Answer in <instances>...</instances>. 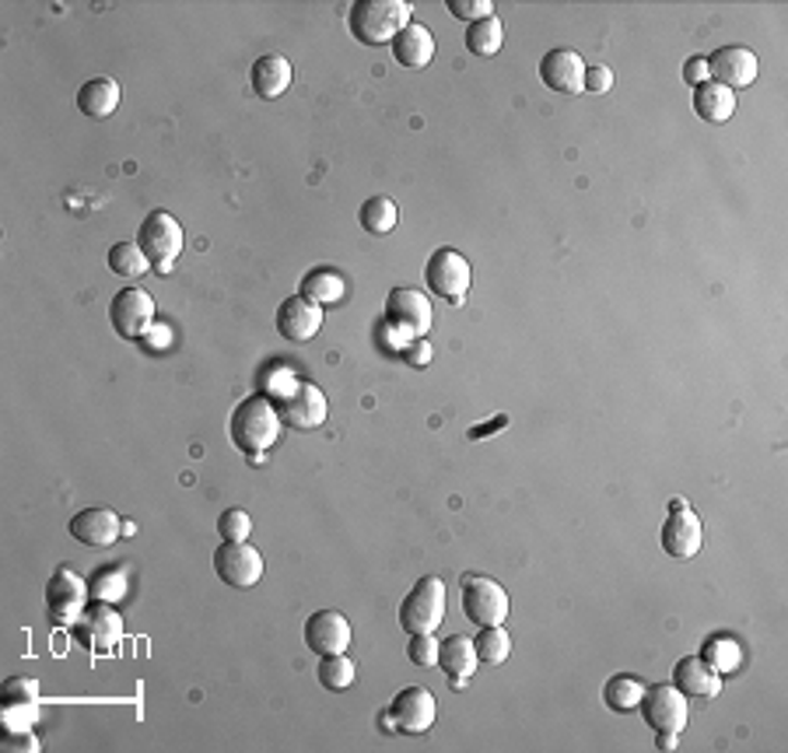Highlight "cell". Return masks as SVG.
Returning a JSON list of instances; mask_svg holds the SVG:
<instances>
[{
    "label": "cell",
    "mask_w": 788,
    "mask_h": 753,
    "mask_svg": "<svg viewBox=\"0 0 788 753\" xmlns=\"http://www.w3.org/2000/svg\"><path fill=\"white\" fill-rule=\"evenodd\" d=\"M350 638H355V634H350V624L341 610H320L306 621V645L320 659L323 656H344V652L350 648Z\"/></svg>",
    "instance_id": "9a60e30c"
},
{
    "label": "cell",
    "mask_w": 788,
    "mask_h": 753,
    "mask_svg": "<svg viewBox=\"0 0 788 753\" xmlns=\"http://www.w3.org/2000/svg\"><path fill=\"white\" fill-rule=\"evenodd\" d=\"M501 43H505V25L494 14V19H483V22H474L466 28V49L474 57H494Z\"/></svg>",
    "instance_id": "f546056e"
},
{
    "label": "cell",
    "mask_w": 788,
    "mask_h": 753,
    "mask_svg": "<svg viewBox=\"0 0 788 753\" xmlns=\"http://www.w3.org/2000/svg\"><path fill=\"white\" fill-rule=\"evenodd\" d=\"M673 688L683 697H715L723 691V673H715L701 656H686L673 666Z\"/></svg>",
    "instance_id": "ffe728a7"
},
{
    "label": "cell",
    "mask_w": 788,
    "mask_h": 753,
    "mask_svg": "<svg viewBox=\"0 0 788 753\" xmlns=\"http://www.w3.org/2000/svg\"><path fill=\"white\" fill-rule=\"evenodd\" d=\"M683 81L691 88H697V85H704V81H712V74H708V57H691L683 63Z\"/></svg>",
    "instance_id": "7bdbcfd3"
},
{
    "label": "cell",
    "mask_w": 788,
    "mask_h": 753,
    "mask_svg": "<svg viewBox=\"0 0 788 753\" xmlns=\"http://www.w3.org/2000/svg\"><path fill=\"white\" fill-rule=\"evenodd\" d=\"M85 624H88V642L95 652H112L123 634V621L112 602H92L85 610Z\"/></svg>",
    "instance_id": "d4e9b609"
},
{
    "label": "cell",
    "mask_w": 788,
    "mask_h": 753,
    "mask_svg": "<svg viewBox=\"0 0 788 753\" xmlns=\"http://www.w3.org/2000/svg\"><path fill=\"white\" fill-rule=\"evenodd\" d=\"M638 708H642V718L656 732H683L686 718H691L686 697L673 688V683H652V688H645Z\"/></svg>",
    "instance_id": "30bf717a"
},
{
    "label": "cell",
    "mask_w": 788,
    "mask_h": 753,
    "mask_svg": "<svg viewBox=\"0 0 788 753\" xmlns=\"http://www.w3.org/2000/svg\"><path fill=\"white\" fill-rule=\"evenodd\" d=\"M656 746L659 750H677L680 746V732H656Z\"/></svg>",
    "instance_id": "bcb514c9"
},
{
    "label": "cell",
    "mask_w": 788,
    "mask_h": 753,
    "mask_svg": "<svg viewBox=\"0 0 788 753\" xmlns=\"http://www.w3.org/2000/svg\"><path fill=\"white\" fill-rule=\"evenodd\" d=\"M109 323L123 340H144L155 326V298L144 288H123L109 301Z\"/></svg>",
    "instance_id": "9c48e42d"
},
{
    "label": "cell",
    "mask_w": 788,
    "mask_h": 753,
    "mask_svg": "<svg viewBox=\"0 0 788 753\" xmlns=\"http://www.w3.org/2000/svg\"><path fill=\"white\" fill-rule=\"evenodd\" d=\"M704 547V523L691 509H669V518L662 523V550L677 561H691Z\"/></svg>",
    "instance_id": "2e32d148"
},
{
    "label": "cell",
    "mask_w": 788,
    "mask_h": 753,
    "mask_svg": "<svg viewBox=\"0 0 788 753\" xmlns=\"http://www.w3.org/2000/svg\"><path fill=\"white\" fill-rule=\"evenodd\" d=\"M449 14L452 19H463V22H483V19H494V4L491 0H449Z\"/></svg>",
    "instance_id": "f35d334b"
},
{
    "label": "cell",
    "mask_w": 788,
    "mask_h": 753,
    "mask_svg": "<svg viewBox=\"0 0 788 753\" xmlns=\"http://www.w3.org/2000/svg\"><path fill=\"white\" fill-rule=\"evenodd\" d=\"M109 271L127 277V280H138L151 271V263H147L144 249L138 242H116L109 249Z\"/></svg>",
    "instance_id": "1f68e13d"
},
{
    "label": "cell",
    "mask_w": 788,
    "mask_h": 753,
    "mask_svg": "<svg viewBox=\"0 0 788 753\" xmlns=\"http://www.w3.org/2000/svg\"><path fill=\"white\" fill-rule=\"evenodd\" d=\"M477 659L480 662H488V666H501L509 656H512V638H509V631L494 624V628H480L477 631Z\"/></svg>",
    "instance_id": "d6a6232c"
},
{
    "label": "cell",
    "mask_w": 788,
    "mask_h": 753,
    "mask_svg": "<svg viewBox=\"0 0 788 753\" xmlns=\"http://www.w3.org/2000/svg\"><path fill=\"white\" fill-rule=\"evenodd\" d=\"M138 246L144 249V256L151 263L155 274H169L176 260L182 256V246H187V236H182V225L169 211H151L141 228H138Z\"/></svg>",
    "instance_id": "277c9868"
},
{
    "label": "cell",
    "mask_w": 788,
    "mask_h": 753,
    "mask_svg": "<svg viewBox=\"0 0 788 753\" xmlns=\"http://www.w3.org/2000/svg\"><path fill=\"white\" fill-rule=\"evenodd\" d=\"M694 112H697V120L712 123V127L729 123L736 112V92L718 85V81H704V85L694 88Z\"/></svg>",
    "instance_id": "7402d4cb"
},
{
    "label": "cell",
    "mask_w": 788,
    "mask_h": 753,
    "mask_svg": "<svg viewBox=\"0 0 788 753\" xmlns=\"http://www.w3.org/2000/svg\"><path fill=\"white\" fill-rule=\"evenodd\" d=\"M642 694H645V683L631 673H617L607 680V688H602V701H607L610 712H631L642 705Z\"/></svg>",
    "instance_id": "f1b7e54d"
},
{
    "label": "cell",
    "mask_w": 788,
    "mask_h": 753,
    "mask_svg": "<svg viewBox=\"0 0 788 753\" xmlns=\"http://www.w3.org/2000/svg\"><path fill=\"white\" fill-rule=\"evenodd\" d=\"M123 593H127V575L120 567H103V572H95L88 578L92 602H116V599H123Z\"/></svg>",
    "instance_id": "e575fe53"
},
{
    "label": "cell",
    "mask_w": 788,
    "mask_h": 753,
    "mask_svg": "<svg viewBox=\"0 0 788 753\" xmlns=\"http://www.w3.org/2000/svg\"><path fill=\"white\" fill-rule=\"evenodd\" d=\"M399 358H404L410 368H425L431 361V344L428 337H414L404 350H399Z\"/></svg>",
    "instance_id": "b9f144b4"
},
{
    "label": "cell",
    "mask_w": 788,
    "mask_h": 753,
    "mask_svg": "<svg viewBox=\"0 0 788 753\" xmlns=\"http://www.w3.org/2000/svg\"><path fill=\"white\" fill-rule=\"evenodd\" d=\"M123 533V518L109 509H85L71 518V537L85 547H112Z\"/></svg>",
    "instance_id": "d6986e66"
},
{
    "label": "cell",
    "mask_w": 788,
    "mask_h": 753,
    "mask_svg": "<svg viewBox=\"0 0 788 753\" xmlns=\"http://www.w3.org/2000/svg\"><path fill=\"white\" fill-rule=\"evenodd\" d=\"M88 582L74 567H57L53 578L46 582V613L53 628H71L77 617L88 610Z\"/></svg>",
    "instance_id": "8992f818"
},
{
    "label": "cell",
    "mask_w": 788,
    "mask_h": 753,
    "mask_svg": "<svg viewBox=\"0 0 788 753\" xmlns=\"http://www.w3.org/2000/svg\"><path fill=\"white\" fill-rule=\"evenodd\" d=\"M390 46H393V60L399 67H407V71H425L434 60V36L417 22H410Z\"/></svg>",
    "instance_id": "44dd1931"
},
{
    "label": "cell",
    "mask_w": 788,
    "mask_h": 753,
    "mask_svg": "<svg viewBox=\"0 0 788 753\" xmlns=\"http://www.w3.org/2000/svg\"><path fill=\"white\" fill-rule=\"evenodd\" d=\"M214 572L225 585H235V589H253V585L263 578V558H260V550L249 547V543L222 540V547L214 550Z\"/></svg>",
    "instance_id": "8fae6325"
},
{
    "label": "cell",
    "mask_w": 788,
    "mask_h": 753,
    "mask_svg": "<svg viewBox=\"0 0 788 753\" xmlns=\"http://www.w3.org/2000/svg\"><path fill=\"white\" fill-rule=\"evenodd\" d=\"M277 399H274V407L280 414V421L284 428H295V431H312V428H323L326 421V396L323 390L315 386V382H306V379H295L284 372V382L274 390Z\"/></svg>",
    "instance_id": "3957f363"
},
{
    "label": "cell",
    "mask_w": 788,
    "mask_h": 753,
    "mask_svg": "<svg viewBox=\"0 0 788 753\" xmlns=\"http://www.w3.org/2000/svg\"><path fill=\"white\" fill-rule=\"evenodd\" d=\"M323 326V306H315L309 298H288L284 306L277 309V333L284 340L291 344H306L312 340L315 333Z\"/></svg>",
    "instance_id": "ac0fdd59"
},
{
    "label": "cell",
    "mask_w": 788,
    "mask_h": 753,
    "mask_svg": "<svg viewBox=\"0 0 788 753\" xmlns=\"http://www.w3.org/2000/svg\"><path fill=\"white\" fill-rule=\"evenodd\" d=\"M701 659L708 662L715 673H732V669L743 666V648L736 645V638H729V634H715V638L704 642Z\"/></svg>",
    "instance_id": "4dcf8cb0"
},
{
    "label": "cell",
    "mask_w": 788,
    "mask_h": 753,
    "mask_svg": "<svg viewBox=\"0 0 788 753\" xmlns=\"http://www.w3.org/2000/svg\"><path fill=\"white\" fill-rule=\"evenodd\" d=\"M757 71H761V60L747 46H718L715 53L708 57L712 81L726 85L729 92L753 85V81H757Z\"/></svg>",
    "instance_id": "4fadbf2b"
},
{
    "label": "cell",
    "mask_w": 788,
    "mask_h": 753,
    "mask_svg": "<svg viewBox=\"0 0 788 753\" xmlns=\"http://www.w3.org/2000/svg\"><path fill=\"white\" fill-rule=\"evenodd\" d=\"M315 677H320V683H323L326 691L341 694V691H347V688H355L358 669H355V662H350L347 652H344V656H323L320 669H315Z\"/></svg>",
    "instance_id": "836d02e7"
},
{
    "label": "cell",
    "mask_w": 788,
    "mask_h": 753,
    "mask_svg": "<svg viewBox=\"0 0 788 753\" xmlns=\"http://www.w3.org/2000/svg\"><path fill=\"white\" fill-rule=\"evenodd\" d=\"M439 638H434V634H410V645H407V659L414 662V666H421V669H428V666H439Z\"/></svg>",
    "instance_id": "74e56055"
},
{
    "label": "cell",
    "mask_w": 788,
    "mask_h": 753,
    "mask_svg": "<svg viewBox=\"0 0 788 753\" xmlns=\"http://www.w3.org/2000/svg\"><path fill=\"white\" fill-rule=\"evenodd\" d=\"M39 705V683L28 677L4 680V708H36Z\"/></svg>",
    "instance_id": "d590c367"
},
{
    "label": "cell",
    "mask_w": 788,
    "mask_h": 753,
    "mask_svg": "<svg viewBox=\"0 0 788 753\" xmlns=\"http://www.w3.org/2000/svg\"><path fill=\"white\" fill-rule=\"evenodd\" d=\"M358 222L368 236H390V231L399 225V207L396 200L390 196H368L361 211H358Z\"/></svg>",
    "instance_id": "83f0119b"
},
{
    "label": "cell",
    "mask_w": 788,
    "mask_h": 753,
    "mask_svg": "<svg viewBox=\"0 0 788 753\" xmlns=\"http://www.w3.org/2000/svg\"><path fill=\"white\" fill-rule=\"evenodd\" d=\"M512 610V599L505 585H498L488 575H474L463 582V617L477 628H494L505 624Z\"/></svg>",
    "instance_id": "52a82bcc"
},
{
    "label": "cell",
    "mask_w": 788,
    "mask_h": 753,
    "mask_svg": "<svg viewBox=\"0 0 788 753\" xmlns=\"http://www.w3.org/2000/svg\"><path fill=\"white\" fill-rule=\"evenodd\" d=\"M217 533H222V540L228 543H246L249 533H253V518H249L246 509H228L217 518Z\"/></svg>",
    "instance_id": "8d00e7d4"
},
{
    "label": "cell",
    "mask_w": 788,
    "mask_h": 753,
    "mask_svg": "<svg viewBox=\"0 0 788 753\" xmlns=\"http://www.w3.org/2000/svg\"><path fill=\"white\" fill-rule=\"evenodd\" d=\"M477 645L466 634H449L439 645V666L449 673V680H469L477 669Z\"/></svg>",
    "instance_id": "484cf974"
},
{
    "label": "cell",
    "mask_w": 788,
    "mask_h": 753,
    "mask_svg": "<svg viewBox=\"0 0 788 753\" xmlns=\"http://www.w3.org/2000/svg\"><path fill=\"white\" fill-rule=\"evenodd\" d=\"M509 425V417H494V421L491 425H477V428H469V439H488V434L494 431V428H505Z\"/></svg>",
    "instance_id": "f6af8a7d"
},
{
    "label": "cell",
    "mask_w": 788,
    "mask_h": 753,
    "mask_svg": "<svg viewBox=\"0 0 788 753\" xmlns=\"http://www.w3.org/2000/svg\"><path fill=\"white\" fill-rule=\"evenodd\" d=\"M347 291V284L337 271H330V266H320V271H312L301 277V298L315 301V306H333V301H341Z\"/></svg>",
    "instance_id": "4316f807"
},
{
    "label": "cell",
    "mask_w": 788,
    "mask_h": 753,
    "mask_svg": "<svg viewBox=\"0 0 788 753\" xmlns=\"http://www.w3.org/2000/svg\"><path fill=\"white\" fill-rule=\"evenodd\" d=\"M280 428H284L280 414L266 396L242 399V404L231 410V421H228L231 445L239 452H246V459L253 466H260L263 452L280 439Z\"/></svg>",
    "instance_id": "6da1fadb"
},
{
    "label": "cell",
    "mask_w": 788,
    "mask_h": 753,
    "mask_svg": "<svg viewBox=\"0 0 788 753\" xmlns=\"http://www.w3.org/2000/svg\"><path fill=\"white\" fill-rule=\"evenodd\" d=\"M407 0H355L347 11V32L361 46H385L410 25Z\"/></svg>",
    "instance_id": "7a4b0ae2"
},
{
    "label": "cell",
    "mask_w": 788,
    "mask_h": 753,
    "mask_svg": "<svg viewBox=\"0 0 788 753\" xmlns=\"http://www.w3.org/2000/svg\"><path fill=\"white\" fill-rule=\"evenodd\" d=\"M431 301L417 288H393L385 295V323H393L407 333V337H428L431 330Z\"/></svg>",
    "instance_id": "7c38bea8"
},
{
    "label": "cell",
    "mask_w": 788,
    "mask_h": 753,
    "mask_svg": "<svg viewBox=\"0 0 788 753\" xmlns=\"http://www.w3.org/2000/svg\"><path fill=\"white\" fill-rule=\"evenodd\" d=\"M613 88V71L610 67H585V92H593V95H607Z\"/></svg>",
    "instance_id": "60d3db41"
},
{
    "label": "cell",
    "mask_w": 788,
    "mask_h": 753,
    "mask_svg": "<svg viewBox=\"0 0 788 753\" xmlns=\"http://www.w3.org/2000/svg\"><path fill=\"white\" fill-rule=\"evenodd\" d=\"M169 340H172V330L155 323V326H151L147 337L141 340V347H147V350H165V347H169Z\"/></svg>",
    "instance_id": "ee69618b"
},
{
    "label": "cell",
    "mask_w": 788,
    "mask_h": 753,
    "mask_svg": "<svg viewBox=\"0 0 788 753\" xmlns=\"http://www.w3.org/2000/svg\"><path fill=\"white\" fill-rule=\"evenodd\" d=\"M120 85L112 77H92L88 85H81L77 92V109L88 116V120H106L116 109H120Z\"/></svg>",
    "instance_id": "603a6c76"
},
{
    "label": "cell",
    "mask_w": 788,
    "mask_h": 753,
    "mask_svg": "<svg viewBox=\"0 0 788 753\" xmlns=\"http://www.w3.org/2000/svg\"><path fill=\"white\" fill-rule=\"evenodd\" d=\"M425 280H428V291L439 295L452 306H463V298L469 291V280H474V271H469V260L456 249H434L428 266H425Z\"/></svg>",
    "instance_id": "ba28073f"
},
{
    "label": "cell",
    "mask_w": 788,
    "mask_h": 753,
    "mask_svg": "<svg viewBox=\"0 0 788 753\" xmlns=\"http://www.w3.org/2000/svg\"><path fill=\"white\" fill-rule=\"evenodd\" d=\"M414 337H407V333L404 330H399V326H393V323H379V330H375V344L385 350V355H399V350H404L407 344H410Z\"/></svg>",
    "instance_id": "ab89813d"
},
{
    "label": "cell",
    "mask_w": 788,
    "mask_h": 753,
    "mask_svg": "<svg viewBox=\"0 0 788 753\" xmlns=\"http://www.w3.org/2000/svg\"><path fill=\"white\" fill-rule=\"evenodd\" d=\"M390 715L399 732L421 736L434 726V715H439V701L428 688H404L390 705Z\"/></svg>",
    "instance_id": "5bb4252c"
},
{
    "label": "cell",
    "mask_w": 788,
    "mask_h": 753,
    "mask_svg": "<svg viewBox=\"0 0 788 753\" xmlns=\"http://www.w3.org/2000/svg\"><path fill=\"white\" fill-rule=\"evenodd\" d=\"M445 582L439 575H425L399 602V628L407 634H434L445 621Z\"/></svg>",
    "instance_id": "5b68a950"
},
{
    "label": "cell",
    "mask_w": 788,
    "mask_h": 753,
    "mask_svg": "<svg viewBox=\"0 0 788 753\" xmlns=\"http://www.w3.org/2000/svg\"><path fill=\"white\" fill-rule=\"evenodd\" d=\"M540 81L558 95H582L585 92V60L575 49H550L540 60Z\"/></svg>",
    "instance_id": "e0dca14e"
},
{
    "label": "cell",
    "mask_w": 788,
    "mask_h": 753,
    "mask_svg": "<svg viewBox=\"0 0 788 753\" xmlns=\"http://www.w3.org/2000/svg\"><path fill=\"white\" fill-rule=\"evenodd\" d=\"M249 81H253L256 98H280L291 88V63L277 53L260 57L253 63V71H249Z\"/></svg>",
    "instance_id": "cb8c5ba5"
}]
</instances>
